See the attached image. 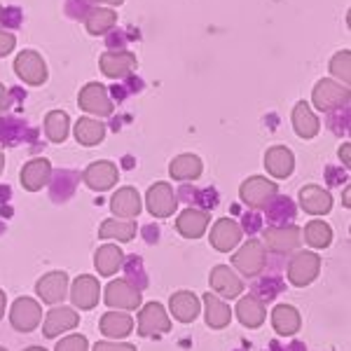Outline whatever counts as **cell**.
Wrapping results in <instances>:
<instances>
[{
  "instance_id": "1",
  "label": "cell",
  "mask_w": 351,
  "mask_h": 351,
  "mask_svg": "<svg viewBox=\"0 0 351 351\" xmlns=\"http://www.w3.org/2000/svg\"><path fill=\"white\" fill-rule=\"evenodd\" d=\"M311 104L321 112L344 108V106H349V87L337 80H330V77H324V80H319L314 84Z\"/></svg>"
},
{
  "instance_id": "2",
  "label": "cell",
  "mask_w": 351,
  "mask_h": 351,
  "mask_svg": "<svg viewBox=\"0 0 351 351\" xmlns=\"http://www.w3.org/2000/svg\"><path fill=\"white\" fill-rule=\"evenodd\" d=\"M279 195V185L274 180L265 178V176H251L241 183L239 197L248 208H265L267 204Z\"/></svg>"
},
{
  "instance_id": "3",
  "label": "cell",
  "mask_w": 351,
  "mask_h": 351,
  "mask_svg": "<svg viewBox=\"0 0 351 351\" xmlns=\"http://www.w3.org/2000/svg\"><path fill=\"white\" fill-rule=\"evenodd\" d=\"M300 237L302 232L295 225H274L263 232V246L274 256H288V253L298 251L300 241H302Z\"/></svg>"
},
{
  "instance_id": "4",
  "label": "cell",
  "mask_w": 351,
  "mask_h": 351,
  "mask_svg": "<svg viewBox=\"0 0 351 351\" xmlns=\"http://www.w3.org/2000/svg\"><path fill=\"white\" fill-rule=\"evenodd\" d=\"M234 269L243 276H258L267 265V251L260 239H248L232 258Z\"/></svg>"
},
{
  "instance_id": "5",
  "label": "cell",
  "mask_w": 351,
  "mask_h": 351,
  "mask_svg": "<svg viewBox=\"0 0 351 351\" xmlns=\"http://www.w3.org/2000/svg\"><path fill=\"white\" fill-rule=\"evenodd\" d=\"M14 73L21 82L31 84V87H40L47 82V64L36 49H24V52L16 54L14 59Z\"/></svg>"
},
{
  "instance_id": "6",
  "label": "cell",
  "mask_w": 351,
  "mask_h": 351,
  "mask_svg": "<svg viewBox=\"0 0 351 351\" xmlns=\"http://www.w3.org/2000/svg\"><path fill=\"white\" fill-rule=\"evenodd\" d=\"M321 271V258L311 251H300L288 260V281L298 288L314 284Z\"/></svg>"
},
{
  "instance_id": "7",
  "label": "cell",
  "mask_w": 351,
  "mask_h": 351,
  "mask_svg": "<svg viewBox=\"0 0 351 351\" xmlns=\"http://www.w3.org/2000/svg\"><path fill=\"white\" fill-rule=\"evenodd\" d=\"M77 104L84 112L96 117H110L112 115V101L108 94V87H104L101 82H87L80 89Z\"/></svg>"
},
{
  "instance_id": "8",
  "label": "cell",
  "mask_w": 351,
  "mask_h": 351,
  "mask_svg": "<svg viewBox=\"0 0 351 351\" xmlns=\"http://www.w3.org/2000/svg\"><path fill=\"white\" fill-rule=\"evenodd\" d=\"M43 321V307L33 298H19L12 302L10 309V324L19 332H31L40 326Z\"/></svg>"
},
{
  "instance_id": "9",
  "label": "cell",
  "mask_w": 351,
  "mask_h": 351,
  "mask_svg": "<svg viewBox=\"0 0 351 351\" xmlns=\"http://www.w3.org/2000/svg\"><path fill=\"white\" fill-rule=\"evenodd\" d=\"M141 291L134 288L127 279H117L110 281L104 291V300L110 309H124V311H134L141 307Z\"/></svg>"
},
{
  "instance_id": "10",
  "label": "cell",
  "mask_w": 351,
  "mask_h": 351,
  "mask_svg": "<svg viewBox=\"0 0 351 351\" xmlns=\"http://www.w3.org/2000/svg\"><path fill=\"white\" fill-rule=\"evenodd\" d=\"M99 66L101 73L110 80H127V77L134 75L138 61H136V54L124 49V52H104L99 59Z\"/></svg>"
},
{
  "instance_id": "11",
  "label": "cell",
  "mask_w": 351,
  "mask_h": 351,
  "mask_svg": "<svg viewBox=\"0 0 351 351\" xmlns=\"http://www.w3.org/2000/svg\"><path fill=\"white\" fill-rule=\"evenodd\" d=\"M145 206H148L150 216L155 218H169L178 208V197L173 195V188L169 183H155L145 195Z\"/></svg>"
},
{
  "instance_id": "12",
  "label": "cell",
  "mask_w": 351,
  "mask_h": 351,
  "mask_svg": "<svg viewBox=\"0 0 351 351\" xmlns=\"http://www.w3.org/2000/svg\"><path fill=\"white\" fill-rule=\"evenodd\" d=\"M171 330V319H169L167 309L160 302H150L141 309L138 314V335L150 337V335H162V332Z\"/></svg>"
},
{
  "instance_id": "13",
  "label": "cell",
  "mask_w": 351,
  "mask_h": 351,
  "mask_svg": "<svg viewBox=\"0 0 351 351\" xmlns=\"http://www.w3.org/2000/svg\"><path fill=\"white\" fill-rule=\"evenodd\" d=\"M117 178H120V171H117L115 164L108 160L92 162L82 173V180L87 183V188L94 192H108L112 185L117 183Z\"/></svg>"
},
{
  "instance_id": "14",
  "label": "cell",
  "mask_w": 351,
  "mask_h": 351,
  "mask_svg": "<svg viewBox=\"0 0 351 351\" xmlns=\"http://www.w3.org/2000/svg\"><path fill=\"white\" fill-rule=\"evenodd\" d=\"M243 237V230L237 220L232 218H220L211 228V246L220 253H230L239 246Z\"/></svg>"
},
{
  "instance_id": "15",
  "label": "cell",
  "mask_w": 351,
  "mask_h": 351,
  "mask_svg": "<svg viewBox=\"0 0 351 351\" xmlns=\"http://www.w3.org/2000/svg\"><path fill=\"white\" fill-rule=\"evenodd\" d=\"M208 284H211L216 295H223L228 300L239 298L243 293V281L228 267V265H218V267H213L211 274H208Z\"/></svg>"
},
{
  "instance_id": "16",
  "label": "cell",
  "mask_w": 351,
  "mask_h": 351,
  "mask_svg": "<svg viewBox=\"0 0 351 351\" xmlns=\"http://www.w3.org/2000/svg\"><path fill=\"white\" fill-rule=\"evenodd\" d=\"M36 293L43 302L59 304L68 298V274L66 271H49L36 284Z\"/></svg>"
},
{
  "instance_id": "17",
  "label": "cell",
  "mask_w": 351,
  "mask_h": 351,
  "mask_svg": "<svg viewBox=\"0 0 351 351\" xmlns=\"http://www.w3.org/2000/svg\"><path fill=\"white\" fill-rule=\"evenodd\" d=\"M68 295H71L73 304H75L77 309H84V311L94 309L96 304H99V295H101L99 281H96V276H89V274L77 276V279L73 281Z\"/></svg>"
},
{
  "instance_id": "18",
  "label": "cell",
  "mask_w": 351,
  "mask_h": 351,
  "mask_svg": "<svg viewBox=\"0 0 351 351\" xmlns=\"http://www.w3.org/2000/svg\"><path fill=\"white\" fill-rule=\"evenodd\" d=\"M77 324H80V314H75V309L54 307L45 316L43 332H45V337L54 339L56 335H61V332H68V330H73V328H77Z\"/></svg>"
},
{
  "instance_id": "19",
  "label": "cell",
  "mask_w": 351,
  "mask_h": 351,
  "mask_svg": "<svg viewBox=\"0 0 351 351\" xmlns=\"http://www.w3.org/2000/svg\"><path fill=\"white\" fill-rule=\"evenodd\" d=\"M265 169L271 178L284 180L293 173L295 169V155L291 152V148L286 145H271V148L265 152Z\"/></svg>"
},
{
  "instance_id": "20",
  "label": "cell",
  "mask_w": 351,
  "mask_h": 351,
  "mask_svg": "<svg viewBox=\"0 0 351 351\" xmlns=\"http://www.w3.org/2000/svg\"><path fill=\"white\" fill-rule=\"evenodd\" d=\"M300 206L309 216H326L332 208V197L321 185H304L300 190Z\"/></svg>"
},
{
  "instance_id": "21",
  "label": "cell",
  "mask_w": 351,
  "mask_h": 351,
  "mask_svg": "<svg viewBox=\"0 0 351 351\" xmlns=\"http://www.w3.org/2000/svg\"><path fill=\"white\" fill-rule=\"evenodd\" d=\"M208 220H211L208 211L190 206L180 213L178 220H176V230H178L180 237H185V239H199L208 228Z\"/></svg>"
},
{
  "instance_id": "22",
  "label": "cell",
  "mask_w": 351,
  "mask_h": 351,
  "mask_svg": "<svg viewBox=\"0 0 351 351\" xmlns=\"http://www.w3.org/2000/svg\"><path fill=\"white\" fill-rule=\"evenodd\" d=\"M49 176H52V162L45 157H36L21 169V185L28 192H38L49 183Z\"/></svg>"
},
{
  "instance_id": "23",
  "label": "cell",
  "mask_w": 351,
  "mask_h": 351,
  "mask_svg": "<svg viewBox=\"0 0 351 351\" xmlns=\"http://www.w3.org/2000/svg\"><path fill=\"white\" fill-rule=\"evenodd\" d=\"M80 183V176L71 169H59V171H52L49 176V197L56 202V204H64L75 195V188Z\"/></svg>"
},
{
  "instance_id": "24",
  "label": "cell",
  "mask_w": 351,
  "mask_h": 351,
  "mask_svg": "<svg viewBox=\"0 0 351 351\" xmlns=\"http://www.w3.org/2000/svg\"><path fill=\"white\" fill-rule=\"evenodd\" d=\"M199 307H202L199 298L190 291H178L169 300V309H171L173 319L180 321V324H192L199 316Z\"/></svg>"
},
{
  "instance_id": "25",
  "label": "cell",
  "mask_w": 351,
  "mask_h": 351,
  "mask_svg": "<svg viewBox=\"0 0 351 351\" xmlns=\"http://www.w3.org/2000/svg\"><path fill=\"white\" fill-rule=\"evenodd\" d=\"M141 208H143V202H141V195L134 188H120L110 199V211L124 220L136 218L141 213Z\"/></svg>"
},
{
  "instance_id": "26",
  "label": "cell",
  "mask_w": 351,
  "mask_h": 351,
  "mask_svg": "<svg viewBox=\"0 0 351 351\" xmlns=\"http://www.w3.org/2000/svg\"><path fill=\"white\" fill-rule=\"evenodd\" d=\"M237 319H239L241 326L246 328H260L265 324V302L260 300L258 295H243L239 302H237V309H234Z\"/></svg>"
},
{
  "instance_id": "27",
  "label": "cell",
  "mask_w": 351,
  "mask_h": 351,
  "mask_svg": "<svg viewBox=\"0 0 351 351\" xmlns=\"http://www.w3.org/2000/svg\"><path fill=\"white\" fill-rule=\"evenodd\" d=\"M293 127H295V134L300 138H314L316 134L321 132V122L316 117V112L311 110V106L307 101H298L295 108H293Z\"/></svg>"
},
{
  "instance_id": "28",
  "label": "cell",
  "mask_w": 351,
  "mask_h": 351,
  "mask_svg": "<svg viewBox=\"0 0 351 351\" xmlns=\"http://www.w3.org/2000/svg\"><path fill=\"white\" fill-rule=\"evenodd\" d=\"M204 319H206L208 328H213V330H223V328H228L230 321H232L230 304H225L218 295L206 293V295H204Z\"/></svg>"
},
{
  "instance_id": "29",
  "label": "cell",
  "mask_w": 351,
  "mask_h": 351,
  "mask_svg": "<svg viewBox=\"0 0 351 351\" xmlns=\"http://www.w3.org/2000/svg\"><path fill=\"white\" fill-rule=\"evenodd\" d=\"M204 171V164L197 155H190V152H185V155H178L173 157L171 164H169V173H171L173 180H178V183H188V180H197Z\"/></svg>"
},
{
  "instance_id": "30",
  "label": "cell",
  "mask_w": 351,
  "mask_h": 351,
  "mask_svg": "<svg viewBox=\"0 0 351 351\" xmlns=\"http://www.w3.org/2000/svg\"><path fill=\"white\" fill-rule=\"evenodd\" d=\"M271 326L281 337H293L302 326V319H300V311L291 304H276L271 311Z\"/></svg>"
},
{
  "instance_id": "31",
  "label": "cell",
  "mask_w": 351,
  "mask_h": 351,
  "mask_svg": "<svg viewBox=\"0 0 351 351\" xmlns=\"http://www.w3.org/2000/svg\"><path fill=\"white\" fill-rule=\"evenodd\" d=\"M115 24H117V12L112 8L94 5L92 12L84 16V28H87L89 36H106V33L115 28Z\"/></svg>"
},
{
  "instance_id": "32",
  "label": "cell",
  "mask_w": 351,
  "mask_h": 351,
  "mask_svg": "<svg viewBox=\"0 0 351 351\" xmlns=\"http://www.w3.org/2000/svg\"><path fill=\"white\" fill-rule=\"evenodd\" d=\"M94 265L101 276H112L124 265L122 248L115 246V243H104V246L94 253Z\"/></svg>"
},
{
  "instance_id": "33",
  "label": "cell",
  "mask_w": 351,
  "mask_h": 351,
  "mask_svg": "<svg viewBox=\"0 0 351 351\" xmlns=\"http://www.w3.org/2000/svg\"><path fill=\"white\" fill-rule=\"evenodd\" d=\"M101 332L110 339H122L132 335L134 330V319L129 314H117V311H108V314L101 316Z\"/></svg>"
},
{
  "instance_id": "34",
  "label": "cell",
  "mask_w": 351,
  "mask_h": 351,
  "mask_svg": "<svg viewBox=\"0 0 351 351\" xmlns=\"http://www.w3.org/2000/svg\"><path fill=\"white\" fill-rule=\"evenodd\" d=\"M28 124L16 115H5L0 117V143L5 148H14L21 141H26Z\"/></svg>"
},
{
  "instance_id": "35",
  "label": "cell",
  "mask_w": 351,
  "mask_h": 351,
  "mask_svg": "<svg viewBox=\"0 0 351 351\" xmlns=\"http://www.w3.org/2000/svg\"><path fill=\"white\" fill-rule=\"evenodd\" d=\"M73 129H75L77 143L87 145V148H92V145H99L101 141L106 138V124L99 122V120H94V117H80Z\"/></svg>"
},
{
  "instance_id": "36",
  "label": "cell",
  "mask_w": 351,
  "mask_h": 351,
  "mask_svg": "<svg viewBox=\"0 0 351 351\" xmlns=\"http://www.w3.org/2000/svg\"><path fill=\"white\" fill-rule=\"evenodd\" d=\"M71 132V117L64 110H52L45 117V134L52 143H64Z\"/></svg>"
},
{
  "instance_id": "37",
  "label": "cell",
  "mask_w": 351,
  "mask_h": 351,
  "mask_svg": "<svg viewBox=\"0 0 351 351\" xmlns=\"http://www.w3.org/2000/svg\"><path fill=\"white\" fill-rule=\"evenodd\" d=\"M99 237L127 243L136 237V223L132 220H104V225L99 228Z\"/></svg>"
},
{
  "instance_id": "38",
  "label": "cell",
  "mask_w": 351,
  "mask_h": 351,
  "mask_svg": "<svg viewBox=\"0 0 351 351\" xmlns=\"http://www.w3.org/2000/svg\"><path fill=\"white\" fill-rule=\"evenodd\" d=\"M265 211H267L269 223H284V220H293V218H295V202H293L291 197L276 195L274 199L265 206Z\"/></svg>"
},
{
  "instance_id": "39",
  "label": "cell",
  "mask_w": 351,
  "mask_h": 351,
  "mask_svg": "<svg viewBox=\"0 0 351 351\" xmlns=\"http://www.w3.org/2000/svg\"><path fill=\"white\" fill-rule=\"evenodd\" d=\"M304 241L314 248H328L332 241V230L324 220H311L304 228Z\"/></svg>"
},
{
  "instance_id": "40",
  "label": "cell",
  "mask_w": 351,
  "mask_h": 351,
  "mask_svg": "<svg viewBox=\"0 0 351 351\" xmlns=\"http://www.w3.org/2000/svg\"><path fill=\"white\" fill-rule=\"evenodd\" d=\"M330 73L332 77H337L342 84H347L349 87V80H351V54L349 49H342V52H337L335 56L330 59Z\"/></svg>"
},
{
  "instance_id": "41",
  "label": "cell",
  "mask_w": 351,
  "mask_h": 351,
  "mask_svg": "<svg viewBox=\"0 0 351 351\" xmlns=\"http://www.w3.org/2000/svg\"><path fill=\"white\" fill-rule=\"evenodd\" d=\"M138 38V31H122V28H112V31L106 33V47L108 52H124L127 45Z\"/></svg>"
},
{
  "instance_id": "42",
  "label": "cell",
  "mask_w": 351,
  "mask_h": 351,
  "mask_svg": "<svg viewBox=\"0 0 351 351\" xmlns=\"http://www.w3.org/2000/svg\"><path fill=\"white\" fill-rule=\"evenodd\" d=\"M127 281L134 288H138V291H143V288L148 286V276H145L143 263H141L138 256H132L127 260Z\"/></svg>"
},
{
  "instance_id": "43",
  "label": "cell",
  "mask_w": 351,
  "mask_h": 351,
  "mask_svg": "<svg viewBox=\"0 0 351 351\" xmlns=\"http://www.w3.org/2000/svg\"><path fill=\"white\" fill-rule=\"evenodd\" d=\"M328 127H330V132L337 136L349 134V106L328 112Z\"/></svg>"
},
{
  "instance_id": "44",
  "label": "cell",
  "mask_w": 351,
  "mask_h": 351,
  "mask_svg": "<svg viewBox=\"0 0 351 351\" xmlns=\"http://www.w3.org/2000/svg\"><path fill=\"white\" fill-rule=\"evenodd\" d=\"M94 3L92 0H66L64 12L68 14V19L73 21H84V16L92 12Z\"/></svg>"
},
{
  "instance_id": "45",
  "label": "cell",
  "mask_w": 351,
  "mask_h": 351,
  "mask_svg": "<svg viewBox=\"0 0 351 351\" xmlns=\"http://www.w3.org/2000/svg\"><path fill=\"white\" fill-rule=\"evenodd\" d=\"M54 351H89V342L84 335H68L56 342Z\"/></svg>"
},
{
  "instance_id": "46",
  "label": "cell",
  "mask_w": 351,
  "mask_h": 351,
  "mask_svg": "<svg viewBox=\"0 0 351 351\" xmlns=\"http://www.w3.org/2000/svg\"><path fill=\"white\" fill-rule=\"evenodd\" d=\"M0 21H3V28L5 31H14V28H19L24 24V12H21L19 8H5L3 14H0Z\"/></svg>"
},
{
  "instance_id": "47",
  "label": "cell",
  "mask_w": 351,
  "mask_h": 351,
  "mask_svg": "<svg viewBox=\"0 0 351 351\" xmlns=\"http://www.w3.org/2000/svg\"><path fill=\"white\" fill-rule=\"evenodd\" d=\"M14 47H16L14 33L12 31H5V28H0V59H3V56H8Z\"/></svg>"
},
{
  "instance_id": "48",
  "label": "cell",
  "mask_w": 351,
  "mask_h": 351,
  "mask_svg": "<svg viewBox=\"0 0 351 351\" xmlns=\"http://www.w3.org/2000/svg\"><path fill=\"white\" fill-rule=\"evenodd\" d=\"M94 351H136V347L127 342H99Z\"/></svg>"
},
{
  "instance_id": "49",
  "label": "cell",
  "mask_w": 351,
  "mask_h": 351,
  "mask_svg": "<svg viewBox=\"0 0 351 351\" xmlns=\"http://www.w3.org/2000/svg\"><path fill=\"white\" fill-rule=\"evenodd\" d=\"M14 104V89L5 87V84H0V112H5L8 108H12Z\"/></svg>"
},
{
  "instance_id": "50",
  "label": "cell",
  "mask_w": 351,
  "mask_h": 351,
  "mask_svg": "<svg viewBox=\"0 0 351 351\" xmlns=\"http://www.w3.org/2000/svg\"><path fill=\"white\" fill-rule=\"evenodd\" d=\"M243 228H246V232H248V230H251V232H253V230H258V228H260V218H258V216H251V218L246 216V225H243ZM243 228H241V230H243Z\"/></svg>"
},
{
  "instance_id": "51",
  "label": "cell",
  "mask_w": 351,
  "mask_h": 351,
  "mask_svg": "<svg viewBox=\"0 0 351 351\" xmlns=\"http://www.w3.org/2000/svg\"><path fill=\"white\" fill-rule=\"evenodd\" d=\"M339 160H342L344 167H349V143H344L342 148H339Z\"/></svg>"
},
{
  "instance_id": "52",
  "label": "cell",
  "mask_w": 351,
  "mask_h": 351,
  "mask_svg": "<svg viewBox=\"0 0 351 351\" xmlns=\"http://www.w3.org/2000/svg\"><path fill=\"white\" fill-rule=\"evenodd\" d=\"M92 3L101 5V8H104V5H106V8H115V5H122L124 0H92Z\"/></svg>"
},
{
  "instance_id": "53",
  "label": "cell",
  "mask_w": 351,
  "mask_h": 351,
  "mask_svg": "<svg viewBox=\"0 0 351 351\" xmlns=\"http://www.w3.org/2000/svg\"><path fill=\"white\" fill-rule=\"evenodd\" d=\"M5 302H8V298H5L3 288H0V319H3V314H5Z\"/></svg>"
},
{
  "instance_id": "54",
  "label": "cell",
  "mask_w": 351,
  "mask_h": 351,
  "mask_svg": "<svg viewBox=\"0 0 351 351\" xmlns=\"http://www.w3.org/2000/svg\"><path fill=\"white\" fill-rule=\"evenodd\" d=\"M3 167H5V155H3V150H0V173H3Z\"/></svg>"
},
{
  "instance_id": "55",
  "label": "cell",
  "mask_w": 351,
  "mask_h": 351,
  "mask_svg": "<svg viewBox=\"0 0 351 351\" xmlns=\"http://www.w3.org/2000/svg\"><path fill=\"white\" fill-rule=\"evenodd\" d=\"M344 206L349 208V190H344Z\"/></svg>"
},
{
  "instance_id": "56",
  "label": "cell",
  "mask_w": 351,
  "mask_h": 351,
  "mask_svg": "<svg viewBox=\"0 0 351 351\" xmlns=\"http://www.w3.org/2000/svg\"><path fill=\"white\" fill-rule=\"evenodd\" d=\"M24 351H47V349H43V347H28V349H24Z\"/></svg>"
},
{
  "instance_id": "57",
  "label": "cell",
  "mask_w": 351,
  "mask_h": 351,
  "mask_svg": "<svg viewBox=\"0 0 351 351\" xmlns=\"http://www.w3.org/2000/svg\"><path fill=\"white\" fill-rule=\"evenodd\" d=\"M271 351H279V344H276V342L271 344Z\"/></svg>"
},
{
  "instance_id": "58",
  "label": "cell",
  "mask_w": 351,
  "mask_h": 351,
  "mask_svg": "<svg viewBox=\"0 0 351 351\" xmlns=\"http://www.w3.org/2000/svg\"><path fill=\"white\" fill-rule=\"evenodd\" d=\"M0 14H3V5H0Z\"/></svg>"
},
{
  "instance_id": "59",
  "label": "cell",
  "mask_w": 351,
  "mask_h": 351,
  "mask_svg": "<svg viewBox=\"0 0 351 351\" xmlns=\"http://www.w3.org/2000/svg\"><path fill=\"white\" fill-rule=\"evenodd\" d=\"M0 351H8V349H3V347H0Z\"/></svg>"
}]
</instances>
